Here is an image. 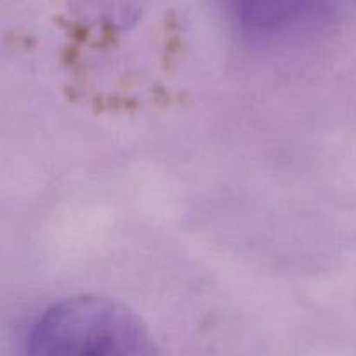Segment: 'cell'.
<instances>
[{"label": "cell", "mask_w": 356, "mask_h": 356, "mask_svg": "<svg viewBox=\"0 0 356 356\" xmlns=\"http://www.w3.org/2000/svg\"><path fill=\"white\" fill-rule=\"evenodd\" d=\"M26 350L44 356H143L159 351L134 312L99 296H75L45 309L28 334Z\"/></svg>", "instance_id": "obj_1"}, {"label": "cell", "mask_w": 356, "mask_h": 356, "mask_svg": "<svg viewBox=\"0 0 356 356\" xmlns=\"http://www.w3.org/2000/svg\"><path fill=\"white\" fill-rule=\"evenodd\" d=\"M236 23L257 33H282L316 23L336 0H225Z\"/></svg>", "instance_id": "obj_2"}]
</instances>
